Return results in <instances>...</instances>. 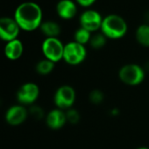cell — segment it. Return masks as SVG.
I'll return each instance as SVG.
<instances>
[{
	"label": "cell",
	"instance_id": "e0dca14e",
	"mask_svg": "<svg viewBox=\"0 0 149 149\" xmlns=\"http://www.w3.org/2000/svg\"><path fill=\"white\" fill-rule=\"evenodd\" d=\"M74 37V41H77L82 45H85L86 43L90 42L91 38V33L84 27H80L76 31Z\"/></svg>",
	"mask_w": 149,
	"mask_h": 149
},
{
	"label": "cell",
	"instance_id": "7c38bea8",
	"mask_svg": "<svg viewBox=\"0 0 149 149\" xmlns=\"http://www.w3.org/2000/svg\"><path fill=\"white\" fill-rule=\"evenodd\" d=\"M46 122H47V125L49 128L54 129V130L60 129L67 122L66 113L63 111V110H61L58 108L52 110L47 115Z\"/></svg>",
	"mask_w": 149,
	"mask_h": 149
},
{
	"label": "cell",
	"instance_id": "5b68a950",
	"mask_svg": "<svg viewBox=\"0 0 149 149\" xmlns=\"http://www.w3.org/2000/svg\"><path fill=\"white\" fill-rule=\"evenodd\" d=\"M41 48L46 59L54 63L63 59L64 45L57 37L46 38L42 43Z\"/></svg>",
	"mask_w": 149,
	"mask_h": 149
},
{
	"label": "cell",
	"instance_id": "603a6c76",
	"mask_svg": "<svg viewBox=\"0 0 149 149\" xmlns=\"http://www.w3.org/2000/svg\"><path fill=\"white\" fill-rule=\"evenodd\" d=\"M137 149H149L148 147H146V146H141V147H139Z\"/></svg>",
	"mask_w": 149,
	"mask_h": 149
},
{
	"label": "cell",
	"instance_id": "44dd1931",
	"mask_svg": "<svg viewBox=\"0 0 149 149\" xmlns=\"http://www.w3.org/2000/svg\"><path fill=\"white\" fill-rule=\"evenodd\" d=\"M28 114H30L33 118L40 120L44 117V111L38 105H32L28 110Z\"/></svg>",
	"mask_w": 149,
	"mask_h": 149
},
{
	"label": "cell",
	"instance_id": "277c9868",
	"mask_svg": "<svg viewBox=\"0 0 149 149\" xmlns=\"http://www.w3.org/2000/svg\"><path fill=\"white\" fill-rule=\"evenodd\" d=\"M87 55V50L84 45L77 41H70L64 45L63 60L69 65L76 66L82 63Z\"/></svg>",
	"mask_w": 149,
	"mask_h": 149
},
{
	"label": "cell",
	"instance_id": "ba28073f",
	"mask_svg": "<svg viewBox=\"0 0 149 149\" xmlns=\"http://www.w3.org/2000/svg\"><path fill=\"white\" fill-rule=\"evenodd\" d=\"M79 21L81 27L92 33L101 28L103 17L96 10H86L80 15Z\"/></svg>",
	"mask_w": 149,
	"mask_h": 149
},
{
	"label": "cell",
	"instance_id": "8fae6325",
	"mask_svg": "<svg viewBox=\"0 0 149 149\" xmlns=\"http://www.w3.org/2000/svg\"><path fill=\"white\" fill-rule=\"evenodd\" d=\"M56 12L59 17L70 19L77 13V6L73 0H60L56 5Z\"/></svg>",
	"mask_w": 149,
	"mask_h": 149
},
{
	"label": "cell",
	"instance_id": "52a82bcc",
	"mask_svg": "<svg viewBox=\"0 0 149 149\" xmlns=\"http://www.w3.org/2000/svg\"><path fill=\"white\" fill-rule=\"evenodd\" d=\"M20 32V27L14 19L11 17L0 18V40L9 42L18 39Z\"/></svg>",
	"mask_w": 149,
	"mask_h": 149
},
{
	"label": "cell",
	"instance_id": "7a4b0ae2",
	"mask_svg": "<svg viewBox=\"0 0 149 149\" xmlns=\"http://www.w3.org/2000/svg\"><path fill=\"white\" fill-rule=\"evenodd\" d=\"M128 26L123 17L118 14H108L103 18L101 33L109 39H120L127 33Z\"/></svg>",
	"mask_w": 149,
	"mask_h": 149
},
{
	"label": "cell",
	"instance_id": "ac0fdd59",
	"mask_svg": "<svg viewBox=\"0 0 149 149\" xmlns=\"http://www.w3.org/2000/svg\"><path fill=\"white\" fill-rule=\"evenodd\" d=\"M106 36L103 33H97L93 35H91L90 44L91 46L95 49L102 48L106 44Z\"/></svg>",
	"mask_w": 149,
	"mask_h": 149
},
{
	"label": "cell",
	"instance_id": "ffe728a7",
	"mask_svg": "<svg viewBox=\"0 0 149 149\" xmlns=\"http://www.w3.org/2000/svg\"><path fill=\"white\" fill-rule=\"evenodd\" d=\"M89 98L91 100V102L94 104H99L104 101V93L99 91V90H94L90 93Z\"/></svg>",
	"mask_w": 149,
	"mask_h": 149
},
{
	"label": "cell",
	"instance_id": "5bb4252c",
	"mask_svg": "<svg viewBox=\"0 0 149 149\" xmlns=\"http://www.w3.org/2000/svg\"><path fill=\"white\" fill-rule=\"evenodd\" d=\"M40 31L44 35L47 36V38H54L57 37L61 33V26L60 25L53 20H47L41 23Z\"/></svg>",
	"mask_w": 149,
	"mask_h": 149
},
{
	"label": "cell",
	"instance_id": "4fadbf2b",
	"mask_svg": "<svg viewBox=\"0 0 149 149\" xmlns=\"http://www.w3.org/2000/svg\"><path fill=\"white\" fill-rule=\"evenodd\" d=\"M23 50L24 47L21 40L16 39L9 42H6V45L5 47V54L9 60L16 61L21 57Z\"/></svg>",
	"mask_w": 149,
	"mask_h": 149
},
{
	"label": "cell",
	"instance_id": "8992f818",
	"mask_svg": "<svg viewBox=\"0 0 149 149\" xmlns=\"http://www.w3.org/2000/svg\"><path fill=\"white\" fill-rule=\"evenodd\" d=\"M76 100V91L68 85L61 86L55 92L54 101L58 109L68 110Z\"/></svg>",
	"mask_w": 149,
	"mask_h": 149
},
{
	"label": "cell",
	"instance_id": "30bf717a",
	"mask_svg": "<svg viewBox=\"0 0 149 149\" xmlns=\"http://www.w3.org/2000/svg\"><path fill=\"white\" fill-rule=\"evenodd\" d=\"M28 111L23 105H13L6 113V120L11 125H19L27 118Z\"/></svg>",
	"mask_w": 149,
	"mask_h": 149
},
{
	"label": "cell",
	"instance_id": "3957f363",
	"mask_svg": "<svg viewBox=\"0 0 149 149\" xmlns=\"http://www.w3.org/2000/svg\"><path fill=\"white\" fill-rule=\"evenodd\" d=\"M118 77L124 84L135 86L143 82L145 70L138 64H126L119 69Z\"/></svg>",
	"mask_w": 149,
	"mask_h": 149
},
{
	"label": "cell",
	"instance_id": "2e32d148",
	"mask_svg": "<svg viewBox=\"0 0 149 149\" xmlns=\"http://www.w3.org/2000/svg\"><path fill=\"white\" fill-rule=\"evenodd\" d=\"M54 68V62L47 60V59H44L40 61L37 64H36V71L38 74H50Z\"/></svg>",
	"mask_w": 149,
	"mask_h": 149
},
{
	"label": "cell",
	"instance_id": "6da1fadb",
	"mask_svg": "<svg viewBox=\"0 0 149 149\" xmlns=\"http://www.w3.org/2000/svg\"><path fill=\"white\" fill-rule=\"evenodd\" d=\"M13 18L20 29L30 32L40 26L43 22V13L37 3L27 1L16 8Z\"/></svg>",
	"mask_w": 149,
	"mask_h": 149
},
{
	"label": "cell",
	"instance_id": "7402d4cb",
	"mask_svg": "<svg viewBox=\"0 0 149 149\" xmlns=\"http://www.w3.org/2000/svg\"><path fill=\"white\" fill-rule=\"evenodd\" d=\"M96 1V0H77V2L83 6H91L94 2Z\"/></svg>",
	"mask_w": 149,
	"mask_h": 149
},
{
	"label": "cell",
	"instance_id": "9a60e30c",
	"mask_svg": "<svg viewBox=\"0 0 149 149\" xmlns=\"http://www.w3.org/2000/svg\"><path fill=\"white\" fill-rule=\"evenodd\" d=\"M135 36L137 41L140 45L144 47H149V25H140L136 30Z\"/></svg>",
	"mask_w": 149,
	"mask_h": 149
},
{
	"label": "cell",
	"instance_id": "d6986e66",
	"mask_svg": "<svg viewBox=\"0 0 149 149\" xmlns=\"http://www.w3.org/2000/svg\"><path fill=\"white\" fill-rule=\"evenodd\" d=\"M66 118H67V122L70 123V124H77L80 120V114L79 112L74 110V109H68L66 112Z\"/></svg>",
	"mask_w": 149,
	"mask_h": 149
},
{
	"label": "cell",
	"instance_id": "9c48e42d",
	"mask_svg": "<svg viewBox=\"0 0 149 149\" xmlns=\"http://www.w3.org/2000/svg\"><path fill=\"white\" fill-rule=\"evenodd\" d=\"M40 95V89L33 83L23 84L17 92V99L21 104H33Z\"/></svg>",
	"mask_w": 149,
	"mask_h": 149
}]
</instances>
